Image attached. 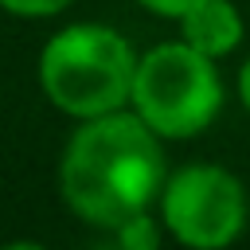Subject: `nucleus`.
Masks as SVG:
<instances>
[{
    "instance_id": "f257e3e1",
    "label": "nucleus",
    "mask_w": 250,
    "mask_h": 250,
    "mask_svg": "<svg viewBox=\"0 0 250 250\" xmlns=\"http://www.w3.org/2000/svg\"><path fill=\"white\" fill-rule=\"evenodd\" d=\"M164 137H156L129 105L74 121L59 156V195L62 207L94 227L113 230L125 219L156 207L168 180Z\"/></svg>"
},
{
    "instance_id": "f03ea898",
    "label": "nucleus",
    "mask_w": 250,
    "mask_h": 250,
    "mask_svg": "<svg viewBox=\"0 0 250 250\" xmlns=\"http://www.w3.org/2000/svg\"><path fill=\"white\" fill-rule=\"evenodd\" d=\"M141 51L125 31L102 20H78L47 35L35 59L39 94L70 121L102 117L129 105Z\"/></svg>"
},
{
    "instance_id": "7ed1b4c3",
    "label": "nucleus",
    "mask_w": 250,
    "mask_h": 250,
    "mask_svg": "<svg viewBox=\"0 0 250 250\" xmlns=\"http://www.w3.org/2000/svg\"><path fill=\"white\" fill-rule=\"evenodd\" d=\"M227 102L219 59L195 51L184 39H164L141 51L129 109L164 141L203 137Z\"/></svg>"
},
{
    "instance_id": "20e7f679",
    "label": "nucleus",
    "mask_w": 250,
    "mask_h": 250,
    "mask_svg": "<svg viewBox=\"0 0 250 250\" xmlns=\"http://www.w3.org/2000/svg\"><path fill=\"white\" fill-rule=\"evenodd\" d=\"M156 215L172 242L188 250H223L242 238L250 223L246 184L211 160H191L168 168L156 199Z\"/></svg>"
},
{
    "instance_id": "39448f33",
    "label": "nucleus",
    "mask_w": 250,
    "mask_h": 250,
    "mask_svg": "<svg viewBox=\"0 0 250 250\" xmlns=\"http://www.w3.org/2000/svg\"><path fill=\"white\" fill-rule=\"evenodd\" d=\"M176 27H180L184 43H191L195 51H203L211 59L234 55L246 39V20L234 0H203V4L188 8L176 20Z\"/></svg>"
},
{
    "instance_id": "423d86ee",
    "label": "nucleus",
    "mask_w": 250,
    "mask_h": 250,
    "mask_svg": "<svg viewBox=\"0 0 250 250\" xmlns=\"http://www.w3.org/2000/svg\"><path fill=\"white\" fill-rule=\"evenodd\" d=\"M152 211H156V207H148V211H141V215L125 219L121 227H113V230H109V238H113L121 250H156V246L168 238V230H164L160 215H152Z\"/></svg>"
},
{
    "instance_id": "0eeeda50",
    "label": "nucleus",
    "mask_w": 250,
    "mask_h": 250,
    "mask_svg": "<svg viewBox=\"0 0 250 250\" xmlns=\"http://www.w3.org/2000/svg\"><path fill=\"white\" fill-rule=\"evenodd\" d=\"M74 0H0V12L16 16V20H51L62 16Z\"/></svg>"
},
{
    "instance_id": "6e6552de",
    "label": "nucleus",
    "mask_w": 250,
    "mask_h": 250,
    "mask_svg": "<svg viewBox=\"0 0 250 250\" xmlns=\"http://www.w3.org/2000/svg\"><path fill=\"white\" fill-rule=\"evenodd\" d=\"M195 4H203V0H137V8H145L148 16H156V20H180L188 8H195Z\"/></svg>"
},
{
    "instance_id": "1a4fd4ad",
    "label": "nucleus",
    "mask_w": 250,
    "mask_h": 250,
    "mask_svg": "<svg viewBox=\"0 0 250 250\" xmlns=\"http://www.w3.org/2000/svg\"><path fill=\"white\" fill-rule=\"evenodd\" d=\"M234 94H238V105H242V109H246V117H250V55H246V59H242V66H238Z\"/></svg>"
}]
</instances>
